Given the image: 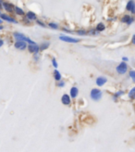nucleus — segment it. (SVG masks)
<instances>
[{"label":"nucleus","mask_w":135,"mask_h":152,"mask_svg":"<svg viewBox=\"0 0 135 152\" xmlns=\"http://www.w3.org/2000/svg\"><path fill=\"white\" fill-rule=\"evenodd\" d=\"M14 37L18 40V41H21V42H28V43H30V45L35 44L33 40H31L30 38L26 37L24 34H22V33H14Z\"/></svg>","instance_id":"nucleus-1"},{"label":"nucleus","mask_w":135,"mask_h":152,"mask_svg":"<svg viewBox=\"0 0 135 152\" xmlns=\"http://www.w3.org/2000/svg\"><path fill=\"white\" fill-rule=\"evenodd\" d=\"M91 97L95 100V101H97L99 100L101 97H102V92L99 90V89H93L91 91Z\"/></svg>","instance_id":"nucleus-2"},{"label":"nucleus","mask_w":135,"mask_h":152,"mask_svg":"<svg viewBox=\"0 0 135 152\" xmlns=\"http://www.w3.org/2000/svg\"><path fill=\"white\" fill-rule=\"evenodd\" d=\"M128 70V66H127V64L125 62H121V63L117 67V71L120 74H124Z\"/></svg>","instance_id":"nucleus-3"},{"label":"nucleus","mask_w":135,"mask_h":152,"mask_svg":"<svg viewBox=\"0 0 135 152\" xmlns=\"http://www.w3.org/2000/svg\"><path fill=\"white\" fill-rule=\"evenodd\" d=\"M59 39L62 40V41H64V42H69V43H77V42L80 41L79 39H75V38L69 37V36H67V35L59 36Z\"/></svg>","instance_id":"nucleus-4"},{"label":"nucleus","mask_w":135,"mask_h":152,"mask_svg":"<svg viewBox=\"0 0 135 152\" xmlns=\"http://www.w3.org/2000/svg\"><path fill=\"white\" fill-rule=\"evenodd\" d=\"M26 43L25 42H21V41H17L15 43V47L16 48L20 49V50H24L26 48Z\"/></svg>","instance_id":"nucleus-5"},{"label":"nucleus","mask_w":135,"mask_h":152,"mask_svg":"<svg viewBox=\"0 0 135 152\" xmlns=\"http://www.w3.org/2000/svg\"><path fill=\"white\" fill-rule=\"evenodd\" d=\"M127 9L131 11L132 14H135V3L133 1H129L127 4Z\"/></svg>","instance_id":"nucleus-6"},{"label":"nucleus","mask_w":135,"mask_h":152,"mask_svg":"<svg viewBox=\"0 0 135 152\" xmlns=\"http://www.w3.org/2000/svg\"><path fill=\"white\" fill-rule=\"evenodd\" d=\"M29 51L31 52V53H38L39 52V50H40V47L37 46L36 44H34V45H30L29 46Z\"/></svg>","instance_id":"nucleus-7"},{"label":"nucleus","mask_w":135,"mask_h":152,"mask_svg":"<svg viewBox=\"0 0 135 152\" xmlns=\"http://www.w3.org/2000/svg\"><path fill=\"white\" fill-rule=\"evenodd\" d=\"M3 6H4V9L7 11V12H13L14 9V5L12 4H9V3H3Z\"/></svg>","instance_id":"nucleus-8"},{"label":"nucleus","mask_w":135,"mask_h":152,"mask_svg":"<svg viewBox=\"0 0 135 152\" xmlns=\"http://www.w3.org/2000/svg\"><path fill=\"white\" fill-rule=\"evenodd\" d=\"M0 17H1V19H3L4 20H7V21H9V22H14V23H17V20H16L15 19L11 18V17L6 15V14H1V15H0Z\"/></svg>","instance_id":"nucleus-9"},{"label":"nucleus","mask_w":135,"mask_h":152,"mask_svg":"<svg viewBox=\"0 0 135 152\" xmlns=\"http://www.w3.org/2000/svg\"><path fill=\"white\" fill-rule=\"evenodd\" d=\"M121 21L125 22V23H127V24H131V22L133 21V19L131 18L129 15H125V16H123V18L121 19Z\"/></svg>","instance_id":"nucleus-10"},{"label":"nucleus","mask_w":135,"mask_h":152,"mask_svg":"<svg viewBox=\"0 0 135 152\" xmlns=\"http://www.w3.org/2000/svg\"><path fill=\"white\" fill-rule=\"evenodd\" d=\"M61 100H62V103L64 104V105H69V104H70V97H69V96L66 95V94L63 95Z\"/></svg>","instance_id":"nucleus-11"},{"label":"nucleus","mask_w":135,"mask_h":152,"mask_svg":"<svg viewBox=\"0 0 135 152\" xmlns=\"http://www.w3.org/2000/svg\"><path fill=\"white\" fill-rule=\"evenodd\" d=\"M106 83V78H105V77H98L97 79H96V84L99 86L104 85Z\"/></svg>","instance_id":"nucleus-12"},{"label":"nucleus","mask_w":135,"mask_h":152,"mask_svg":"<svg viewBox=\"0 0 135 152\" xmlns=\"http://www.w3.org/2000/svg\"><path fill=\"white\" fill-rule=\"evenodd\" d=\"M26 17H27V19H29V20H36L35 13H33V12H31V11H29V12L26 14Z\"/></svg>","instance_id":"nucleus-13"},{"label":"nucleus","mask_w":135,"mask_h":152,"mask_svg":"<svg viewBox=\"0 0 135 152\" xmlns=\"http://www.w3.org/2000/svg\"><path fill=\"white\" fill-rule=\"evenodd\" d=\"M78 88L77 87H72V88L70 89V96L71 97H76L78 95Z\"/></svg>","instance_id":"nucleus-14"},{"label":"nucleus","mask_w":135,"mask_h":152,"mask_svg":"<svg viewBox=\"0 0 135 152\" xmlns=\"http://www.w3.org/2000/svg\"><path fill=\"white\" fill-rule=\"evenodd\" d=\"M54 76H55V80H57V81H60V79H61V74L58 71H55Z\"/></svg>","instance_id":"nucleus-15"},{"label":"nucleus","mask_w":135,"mask_h":152,"mask_svg":"<svg viewBox=\"0 0 135 152\" xmlns=\"http://www.w3.org/2000/svg\"><path fill=\"white\" fill-rule=\"evenodd\" d=\"M105 28H106V26H105L104 23H99V24L97 25V27H96V30L99 32H102L105 30Z\"/></svg>","instance_id":"nucleus-16"},{"label":"nucleus","mask_w":135,"mask_h":152,"mask_svg":"<svg viewBox=\"0 0 135 152\" xmlns=\"http://www.w3.org/2000/svg\"><path fill=\"white\" fill-rule=\"evenodd\" d=\"M129 97H131V99H135V87L130 91V93H129Z\"/></svg>","instance_id":"nucleus-17"},{"label":"nucleus","mask_w":135,"mask_h":152,"mask_svg":"<svg viewBox=\"0 0 135 152\" xmlns=\"http://www.w3.org/2000/svg\"><path fill=\"white\" fill-rule=\"evenodd\" d=\"M15 11H16V13L19 14V15H23V14H24V11L19 7H15Z\"/></svg>","instance_id":"nucleus-18"},{"label":"nucleus","mask_w":135,"mask_h":152,"mask_svg":"<svg viewBox=\"0 0 135 152\" xmlns=\"http://www.w3.org/2000/svg\"><path fill=\"white\" fill-rule=\"evenodd\" d=\"M48 46H49V43H44V44H42V46H40V50H44V49H46Z\"/></svg>","instance_id":"nucleus-19"},{"label":"nucleus","mask_w":135,"mask_h":152,"mask_svg":"<svg viewBox=\"0 0 135 152\" xmlns=\"http://www.w3.org/2000/svg\"><path fill=\"white\" fill-rule=\"evenodd\" d=\"M130 76H131V79H132V80H133V82L135 83V71H130Z\"/></svg>","instance_id":"nucleus-20"},{"label":"nucleus","mask_w":135,"mask_h":152,"mask_svg":"<svg viewBox=\"0 0 135 152\" xmlns=\"http://www.w3.org/2000/svg\"><path fill=\"white\" fill-rule=\"evenodd\" d=\"M49 26L51 27V28H53V29H58V24H55V23H54V22H50V23H49Z\"/></svg>","instance_id":"nucleus-21"},{"label":"nucleus","mask_w":135,"mask_h":152,"mask_svg":"<svg viewBox=\"0 0 135 152\" xmlns=\"http://www.w3.org/2000/svg\"><path fill=\"white\" fill-rule=\"evenodd\" d=\"M52 63H53V66L55 67V68H57V67H58V62H57V60H55V59H53V60H52Z\"/></svg>","instance_id":"nucleus-22"},{"label":"nucleus","mask_w":135,"mask_h":152,"mask_svg":"<svg viewBox=\"0 0 135 152\" xmlns=\"http://www.w3.org/2000/svg\"><path fill=\"white\" fill-rule=\"evenodd\" d=\"M77 33H79V34H85V33H86V32H85V31H82H82H78Z\"/></svg>","instance_id":"nucleus-23"},{"label":"nucleus","mask_w":135,"mask_h":152,"mask_svg":"<svg viewBox=\"0 0 135 152\" xmlns=\"http://www.w3.org/2000/svg\"><path fill=\"white\" fill-rule=\"evenodd\" d=\"M37 23H38V24H40L41 26H43V27L45 26V25H44V23H43V22L41 21V20H37Z\"/></svg>","instance_id":"nucleus-24"},{"label":"nucleus","mask_w":135,"mask_h":152,"mask_svg":"<svg viewBox=\"0 0 135 152\" xmlns=\"http://www.w3.org/2000/svg\"><path fill=\"white\" fill-rule=\"evenodd\" d=\"M64 84H65L64 82H60L59 84H58V86H64Z\"/></svg>","instance_id":"nucleus-25"},{"label":"nucleus","mask_w":135,"mask_h":152,"mask_svg":"<svg viewBox=\"0 0 135 152\" xmlns=\"http://www.w3.org/2000/svg\"><path fill=\"white\" fill-rule=\"evenodd\" d=\"M131 41H132V44H133V45H135V34H134V35H133L132 40H131Z\"/></svg>","instance_id":"nucleus-26"},{"label":"nucleus","mask_w":135,"mask_h":152,"mask_svg":"<svg viewBox=\"0 0 135 152\" xmlns=\"http://www.w3.org/2000/svg\"><path fill=\"white\" fill-rule=\"evenodd\" d=\"M3 44H4V42H3V40H1L0 39V47L3 46Z\"/></svg>","instance_id":"nucleus-27"},{"label":"nucleus","mask_w":135,"mask_h":152,"mask_svg":"<svg viewBox=\"0 0 135 152\" xmlns=\"http://www.w3.org/2000/svg\"><path fill=\"white\" fill-rule=\"evenodd\" d=\"M2 6H3V2H2V1H0V9L2 8Z\"/></svg>","instance_id":"nucleus-28"},{"label":"nucleus","mask_w":135,"mask_h":152,"mask_svg":"<svg viewBox=\"0 0 135 152\" xmlns=\"http://www.w3.org/2000/svg\"><path fill=\"white\" fill-rule=\"evenodd\" d=\"M123 60H124V61H127V60H128V59H127L126 57H123Z\"/></svg>","instance_id":"nucleus-29"},{"label":"nucleus","mask_w":135,"mask_h":152,"mask_svg":"<svg viewBox=\"0 0 135 152\" xmlns=\"http://www.w3.org/2000/svg\"><path fill=\"white\" fill-rule=\"evenodd\" d=\"M3 28H4V27H3V26H0V30H2Z\"/></svg>","instance_id":"nucleus-30"},{"label":"nucleus","mask_w":135,"mask_h":152,"mask_svg":"<svg viewBox=\"0 0 135 152\" xmlns=\"http://www.w3.org/2000/svg\"><path fill=\"white\" fill-rule=\"evenodd\" d=\"M0 23H2V20H1V19H0Z\"/></svg>","instance_id":"nucleus-31"},{"label":"nucleus","mask_w":135,"mask_h":152,"mask_svg":"<svg viewBox=\"0 0 135 152\" xmlns=\"http://www.w3.org/2000/svg\"><path fill=\"white\" fill-rule=\"evenodd\" d=\"M0 15H1V12H0Z\"/></svg>","instance_id":"nucleus-32"}]
</instances>
